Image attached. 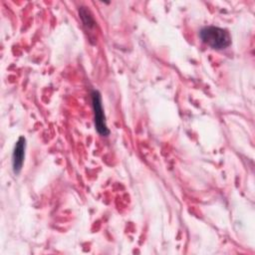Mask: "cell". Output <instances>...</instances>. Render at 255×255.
Instances as JSON below:
<instances>
[{"instance_id": "4", "label": "cell", "mask_w": 255, "mask_h": 255, "mask_svg": "<svg viewBox=\"0 0 255 255\" xmlns=\"http://www.w3.org/2000/svg\"><path fill=\"white\" fill-rule=\"evenodd\" d=\"M79 15L83 21L84 26L86 27L87 30H92L96 26V21L90 12V10L86 7H80L79 8Z\"/></svg>"}, {"instance_id": "3", "label": "cell", "mask_w": 255, "mask_h": 255, "mask_svg": "<svg viewBox=\"0 0 255 255\" xmlns=\"http://www.w3.org/2000/svg\"><path fill=\"white\" fill-rule=\"evenodd\" d=\"M25 148H26V139L24 136H20L15 144V147L12 153V168L15 174H18L22 169L24 157H25Z\"/></svg>"}, {"instance_id": "1", "label": "cell", "mask_w": 255, "mask_h": 255, "mask_svg": "<svg viewBox=\"0 0 255 255\" xmlns=\"http://www.w3.org/2000/svg\"><path fill=\"white\" fill-rule=\"evenodd\" d=\"M199 36L201 40L212 49L222 50L231 44V36L229 32L219 27L206 26L200 30Z\"/></svg>"}, {"instance_id": "2", "label": "cell", "mask_w": 255, "mask_h": 255, "mask_svg": "<svg viewBox=\"0 0 255 255\" xmlns=\"http://www.w3.org/2000/svg\"><path fill=\"white\" fill-rule=\"evenodd\" d=\"M92 98V107L94 112V122H95V128L99 134L103 136H107L110 134V129L108 128L107 123H106V117L102 106V97L99 91L93 90L91 94Z\"/></svg>"}]
</instances>
